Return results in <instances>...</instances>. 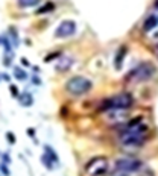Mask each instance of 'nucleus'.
I'll use <instances>...</instances> for the list:
<instances>
[{"instance_id":"f03ea898","label":"nucleus","mask_w":158,"mask_h":176,"mask_svg":"<svg viewBox=\"0 0 158 176\" xmlns=\"http://www.w3.org/2000/svg\"><path fill=\"white\" fill-rule=\"evenodd\" d=\"M134 105V97L131 93H120L117 96H113L110 99H105L100 106L99 112H108V111H126Z\"/></svg>"},{"instance_id":"c85d7f7f","label":"nucleus","mask_w":158,"mask_h":176,"mask_svg":"<svg viewBox=\"0 0 158 176\" xmlns=\"http://www.w3.org/2000/svg\"><path fill=\"white\" fill-rule=\"evenodd\" d=\"M2 78H3V79H5L6 82H11V76H9V75H6V73H5V75H3Z\"/></svg>"},{"instance_id":"1a4fd4ad","label":"nucleus","mask_w":158,"mask_h":176,"mask_svg":"<svg viewBox=\"0 0 158 176\" xmlns=\"http://www.w3.org/2000/svg\"><path fill=\"white\" fill-rule=\"evenodd\" d=\"M128 53V47L123 44L118 47V50L116 52V58H114V68L116 70H120L123 67V61H125V56Z\"/></svg>"},{"instance_id":"7ed1b4c3","label":"nucleus","mask_w":158,"mask_h":176,"mask_svg":"<svg viewBox=\"0 0 158 176\" xmlns=\"http://www.w3.org/2000/svg\"><path fill=\"white\" fill-rule=\"evenodd\" d=\"M157 72V67L152 64V62H140L137 67H134L126 76H125V81L129 82V81H135V82H145L148 79H151Z\"/></svg>"},{"instance_id":"b1692460","label":"nucleus","mask_w":158,"mask_h":176,"mask_svg":"<svg viewBox=\"0 0 158 176\" xmlns=\"http://www.w3.org/2000/svg\"><path fill=\"white\" fill-rule=\"evenodd\" d=\"M2 160H3V163H5V164H8V166L11 164V156H9V153H8V152H6V153H2Z\"/></svg>"},{"instance_id":"a878e982","label":"nucleus","mask_w":158,"mask_h":176,"mask_svg":"<svg viewBox=\"0 0 158 176\" xmlns=\"http://www.w3.org/2000/svg\"><path fill=\"white\" fill-rule=\"evenodd\" d=\"M31 81H32V84H34V85H41V79H40L38 76H32V78H31Z\"/></svg>"},{"instance_id":"473e14b6","label":"nucleus","mask_w":158,"mask_h":176,"mask_svg":"<svg viewBox=\"0 0 158 176\" xmlns=\"http://www.w3.org/2000/svg\"><path fill=\"white\" fill-rule=\"evenodd\" d=\"M157 18H158V17H157Z\"/></svg>"},{"instance_id":"bb28decb","label":"nucleus","mask_w":158,"mask_h":176,"mask_svg":"<svg viewBox=\"0 0 158 176\" xmlns=\"http://www.w3.org/2000/svg\"><path fill=\"white\" fill-rule=\"evenodd\" d=\"M21 64H23L24 67H31V62H29L26 58H21Z\"/></svg>"},{"instance_id":"2eb2a0df","label":"nucleus","mask_w":158,"mask_h":176,"mask_svg":"<svg viewBox=\"0 0 158 176\" xmlns=\"http://www.w3.org/2000/svg\"><path fill=\"white\" fill-rule=\"evenodd\" d=\"M12 75H14V78H15L17 81H26V79H28V73H26V70L21 68V67H14Z\"/></svg>"},{"instance_id":"6e6552de","label":"nucleus","mask_w":158,"mask_h":176,"mask_svg":"<svg viewBox=\"0 0 158 176\" xmlns=\"http://www.w3.org/2000/svg\"><path fill=\"white\" fill-rule=\"evenodd\" d=\"M72 65H73V58L72 56H66V55H62L61 58H58V64H56V72H69L70 68H72Z\"/></svg>"},{"instance_id":"4468645a","label":"nucleus","mask_w":158,"mask_h":176,"mask_svg":"<svg viewBox=\"0 0 158 176\" xmlns=\"http://www.w3.org/2000/svg\"><path fill=\"white\" fill-rule=\"evenodd\" d=\"M55 8H56V6H55V3H53V2H47V3H44L40 9L35 11V14H37V15H41V14H49V12H52Z\"/></svg>"},{"instance_id":"dca6fc26","label":"nucleus","mask_w":158,"mask_h":176,"mask_svg":"<svg viewBox=\"0 0 158 176\" xmlns=\"http://www.w3.org/2000/svg\"><path fill=\"white\" fill-rule=\"evenodd\" d=\"M0 44L3 46L5 53H12V44H11L9 38H8L6 35H2V37H0Z\"/></svg>"},{"instance_id":"ddd939ff","label":"nucleus","mask_w":158,"mask_h":176,"mask_svg":"<svg viewBox=\"0 0 158 176\" xmlns=\"http://www.w3.org/2000/svg\"><path fill=\"white\" fill-rule=\"evenodd\" d=\"M8 32H9V37L12 38V47H18V46H20V37H18L17 28H15V26H9Z\"/></svg>"},{"instance_id":"a211bd4d","label":"nucleus","mask_w":158,"mask_h":176,"mask_svg":"<svg viewBox=\"0 0 158 176\" xmlns=\"http://www.w3.org/2000/svg\"><path fill=\"white\" fill-rule=\"evenodd\" d=\"M41 0H17L20 8H31V6H37Z\"/></svg>"},{"instance_id":"9b49d317","label":"nucleus","mask_w":158,"mask_h":176,"mask_svg":"<svg viewBox=\"0 0 158 176\" xmlns=\"http://www.w3.org/2000/svg\"><path fill=\"white\" fill-rule=\"evenodd\" d=\"M43 150H44V153L50 158V161H52V163L58 167V166H59V156H58L56 150H55L52 146H49V144H44V146H43Z\"/></svg>"},{"instance_id":"4be33fe9","label":"nucleus","mask_w":158,"mask_h":176,"mask_svg":"<svg viewBox=\"0 0 158 176\" xmlns=\"http://www.w3.org/2000/svg\"><path fill=\"white\" fill-rule=\"evenodd\" d=\"M5 137H6V140H8V143H9L11 146H14V144L17 143V138H15V135H14L12 132H6Z\"/></svg>"},{"instance_id":"9d476101","label":"nucleus","mask_w":158,"mask_h":176,"mask_svg":"<svg viewBox=\"0 0 158 176\" xmlns=\"http://www.w3.org/2000/svg\"><path fill=\"white\" fill-rule=\"evenodd\" d=\"M17 100H18V103H20L23 108H31V106L34 105V96H32L31 93H28V91L20 93V96L17 97Z\"/></svg>"},{"instance_id":"c756f323","label":"nucleus","mask_w":158,"mask_h":176,"mask_svg":"<svg viewBox=\"0 0 158 176\" xmlns=\"http://www.w3.org/2000/svg\"><path fill=\"white\" fill-rule=\"evenodd\" d=\"M32 70H34L35 73H40V67H38V65H34V67H32Z\"/></svg>"},{"instance_id":"aec40b11","label":"nucleus","mask_w":158,"mask_h":176,"mask_svg":"<svg viewBox=\"0 0 158 176\" xmlns=\"http://www.w3.org/2000/svg\"><path fill=\"white\" fill-rule=\"evenodd\" d=\"M12 58H14V55H12V53H5L2 64H3L5 67H11V65H12Z\"/></svg>"},{"instance_id":"f8f14e48","label":"nucleus","mask_w":158,"mask_h":176,"mask_svg":"<svg viewBox=\"0 0 158 176\" xmlns=\"http://www.w3.org/2000/svg\"><path fill=\"white\" fill-rule=\"evenodd\" d=\"M158 26V18L157 15H151V17H148L146 18V21L143 23V31L145 32H151L152 29H155Z\"/></svg>"},{"instance_id":"2f4dec72","label":"nucleus","mask_w":158,"mask_h":176,"mask_svg":"<svg viewBox=\"0 0 158 176\" xmlns=\"http://www.w3.org/2000/svg\"><path fill=\"white\" fill-rule=\"evenodd\" d=\"M0 46H2V44H0Z\"/></svg>"},{"instance_id":"0eeeda50","label":"nucleus","mask_w":158,"mask_h":176,"mask_svg":"<svg viewBox=\"0 0 158 176\" xmlns=\"http://www.w3.org/2000/svg\"><path fill=\"white\" fill-rule=\"evenodd\" d=\"M75 34H76V23L73 20H62L59 26L55 29V38H59V40L70 38Z\"/></svg>"},{"instance_id":"393cba45","label":"nucleus","mask_w":158,"mask_h":176,"mask_svg":"<svg viewBox=\"0 0 158 176\" xmlns=\"http://www.w3.org/2000/svg\"><path fill=\"white\" fill-rule=\"evenodd\" d=\"M26 134H28V137H31V138L35 140V129H34V128H28V129H26ZM35 141H37V140H35Z\"/></svg>"},{"instance_id":"39448f33","label":"nucleus","mask_w":158,"mask_h":176,"mask_svg":"<svg viewBox=\"0 0 158 176\" xmlns=\"http://www.w3.org/2000/svg\"><path fill=\"white\" fill-rule=\"evenodd\" d=\"M84 170H85L87 176H105L110 170L108 158L107 156H94L85 164Z\"/></svg>"},{"instance_id":"423d86ee","label":"nucleus","mask_w":158,"mask_h":176,"mask_svg":"<svg viewBox=\"0 0 158 176\" xmlns=\"http://www.w3.org/2000/svg\"><path fill=\"white\" fill-rule=\"evenodd\" d=\"M93 87V82L84 76H73L66 82V90L72 96H84Z\"/></svg>"},{"instance_id":"6ab92c4d","label":"nucleus","mask_w":158,"mask_h":176,"mask_svg":"<svg viewBox=\"0 0 158 176\" xmlns=\"http://www.w3.org/2000/svg\"><path fill=\"white\" fill-rule=\"evenodd\" d=\"M62 56V52H52V53H49L46 58H44V62H52V61H55V59H58V58H61Z\"/></svg>"},{"instance_id":"412c9836","label":"nucleus","mask_w":158,"mask_h":176,"mask_svg":"<svg viewBox=\"0 0 158 176\" xmlns=\"http://www.w3.org/2000/svg\"><path fill=\"white\" fill-rule=\"evenodd\" d=\"M9 93H11V96H12L14 99H17V97L20 96L18 87H17V85H14V84H11V85H9Z\"/></svg>"},{"instance_id":"5701e85b","label":"nucleus","mask_w":158,"mask_h":176,"mask_svg":"<svg viewBox=\"0 0 158 176\" xmlns=\"http://www.w3.org/2000/svg\"><path fill=\"white\" fill-rule=\"evenodd\" d=\"M0 170H2V175H3V176H11V172H9L8 164L2 163V164H0Z\"/></svg>"},{"instance_id":"f257e3e1","label":"nucleus","mask_w":158,"mask_h":176,"mask_svg":"<svg viewBox=\"0 0 158 176\" xmlns=\"http://www.w3.org/2000/svg\"><path fill=\"white\" fill-rule=\"evenodd\" d=\"M120 144L123 147H141L148 140H149V126L146 123H140L135 126H126L118 134Z\"/></svg>"},{"instance_id":"f3484780","label":"nucleus","mask_w":158,"mask_h":176,"mask_svg":"<svg viewBox=\"0 0 158 176\" xmlns=\"http://www.w3.org/2000/svg\"><path fill=\"white\" fill-rule=\"evenodd\" d=\"M40 161H41V164H44V167H46L47 170H53V169H55V164L50 161V158H49L46 153H43V155L40 156Z\"/></svg>"},{"instance_id":"cd10ccee","label":"nucleus","mask_w":158,"mask_h":176,"mask_svg":"<svg viewBox=\"0 0 158 176\" xmlns=\"http://www.w3.org/2000/svg\"><path fill=\"white\" fill-rule=\"evenodd\" d=\"M61 114H62V117H66V114L69 116V108H66V106H62V109H61Z\"/></svg>"},{"instance_id":"20e7f679","label":"nucleus","mask_w":158,"mask_h":176,"mask_svg":"<svg viewBox=\"0 0 158 176\" xmlns=\"http://www.w3.org/2000/svg\"><path fill=\"white\" fill-rule=\"evenodd\" d=\"M143 167V163L137 158H131V156H125V158H118L114 163V172L122 173V175H132L140 172Z\"/></svg>"},{"instance_id":"7c9ffc66","label":"nucleus","mask_w":158,"mask_h":176,"mask_svg":"<svg viewBox=\"0 0 158 176\" xmlns=\"http://www.w3.org/2000/svg\"><path fill=\"white\" fill-rule=\"evenodd\" d=\"M154 6H155V9H158V0L155 2V3H154Z\"/></svg>"}]
</instances>
